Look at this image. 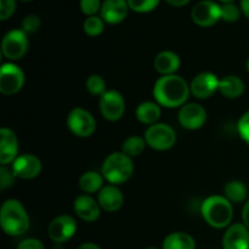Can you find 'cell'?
I'll return each instance as SVG.
<instances>
[{
  "label": "cell",
  "instance_id": "d590c367",
  "mask_svg": "<svg viewBox=\"0 0 249 249\" xmlns=\"http://www.w3.org/2000/svg\"><path fill=\"white\" fill-rule=\"evenodd\" d=\"M16 249H45V247L38 238H26L18 243Z\"/></svg>",
  "mask_w": 249,
  "mask_h": 249
},
{
  "label": "cell",
  "instance_id": "603a6c76",
  "mask_svg": "<svg viewBox=\"0 0 249 249\" xmlns=\"http://www.w3.org/2000/svg\"><path fill=\"white\" fill-rule=\"evenodd\" d=\"M162 249H196V241L186 232H173L164 238Z\"/></svg>",
  "mask_w": 249,
  "mask_h": 249
},
{
  "label": "cell",
  "instance_id": "5b68a950",
  "mask_svg": "<svg viewBox=\"0 0 249 249\" xmlns=\"http://www.w3.org/2000/svg\"><path fill=\"white\" fill-rule=\"evenodd\" d=\"M143 138L147 146L156 151L170 150L177 142V134L174 129L164 123H156L148 126Z\"/></svg>",
  "mask_w": 249,
  "mask_h": 249
},
{
  "label": "cell",
  "instance_id": "b9f144b4",
  "mask_svg": "<svg viewBox=\"0 0 249 249\" xmlns=\"http://www.w3.org/2000/svg\"><path fill=\"white\" fill-rule=\"evenodd\" d=\"M246 67H247V71H248V73H249V58L247 60V63H246Z\"/></svg>",
  "mask_w": 249,
  "mask_h": 249
},
{
  "label": "cell",
  "instance_id": "f546056e",
  "mask_svg": "<svg viewBox=\"0 0 249 249\" xmlns=\"http://www.w3.org/2000/svg\"><path fill=\"white\" fill-rule=\"evenodd\" d=\"M221 9V19L229 23H233V22L238 21L241 17V7H238L236 4H223L220 5Z\"/></svg>",
  "mask_w": 249,
  "mask_h": 249
},
{
  "label": "cell",
  "instance_id": "f1b7e54d",
  "mask_svg": "<svg viewBox=\"0 0 249 249\" xmlns=\"http://www.w3.org/2000/svg\"><path fill=\"white\" fill-rule=\"evenodd\" d=\"M160 0H128L130 10L139 14H147L153 11L160 5Z\"/></svg>",
  "mask_w": 249,
  "mask_h": 249
},
{
  "label": "cell",
  "instance_id": "e575fe53",
  "mask_svg": "<svg viewBox=\"0 0 249 249\" xmlns=\"http://www.w3.org/2000/svg\"><path fill=\"white\" fill-rule=\"evenodd\" d=\"M237 130L241 139L249 145V109L240 118L237 123Z\"/></svg>",
  "mask_w": 249,
  "mask_h": 249
},
{
  "label": "cell",
  "instance_id": "7a4b0ae2",
  "mask_svg": "<svg viewBox=\"0 0 249 249\" xmlns=\"http://www.w3.org/2000/svg\"><path fill=\"white\" fill-rule=\"evenodd\" d=\"M0 225L9 236H21L29 229V216L18 199L10 198L0 208Z\"/></svg>",
  "mask_w": 249,
  "mask_h": 249
},
{
  "label": "cell",
  "instance_id": "8992f818",
  "mask_svg": "<svg viewBox=\"0 0 249 249\" xmlns=\"http://www.w3.org/2000/svg\"><path fill=\"white\" fill-rule=\"evenodd\" d=\"M67 126L73 135L78 138H89L96 130V121L87 109L75 107L68 113Z\"/></svg>",
  "mask_w": 249,
  "mask_h": 249
},
{
  "label": "cell",
  "instance_id": "30bf717a",
  "mask_svg": "<svg viewBox=\"0 0 249 249\" xmlns=\"http://www.w3.org/2000/svg\"><path fill=\"white\" fill-rule=\"evenodd\" d=\"M191 18L199 27L214 26L221 19L220 5L212 0H201L192 7Z\"/></svg>",
  "mask_w": 249,
  "mask_h": 249
},
{
  "label": "cell",
  "instance_id": "7bdbcfd3",
  "mask_svg": "<svg viewBox=\"0 0 249 249\" xmlns=\"http://www.w3.org/2000/svg\"><path fill=\"white\" fill-rule=\"evenodd\" d=\"M146 249H160V248H157V247H148V248H146Z\"/></svg>",
  "mask_w": 249,
  "mask_h": 249
},
{
  "label": "cell",
  "instance_id": "cb8c5ba5",
  "mask_svg": "<svg viewBox=\"0 0 249 249\" xmlns=\"http://www.w3.org/2000/svg\"><path fill=\"white\" fill-rule=\"evenodd\" d=\"M105 178L97 172H87L80 177L79 187L87 195L99 194L104 187Z\"/></svg>",
  "mask_w": 249,
  "mask_h": 249
},
{
  "label": "cell",
  "instance_id": "d4e9b609",
  "mask_svg": "<svg viewBox=\"0 0 249 249\" xmlns=\"http://www.w3.org/2000/svg\"><path fill=\"white\" fill-rule=\"evenodd\" d=\"M247 187L243 182L238 180H232L228 182L224 189V197L231 202V203H242L247 198Z\"/></svg>",
  "mask_w": 249,
  "mask_h": 249
},
{
  "label": "cell",
  "instance_id": "9a60e30c",
  "mask_svg": "<svg viewBox=\"0 0 249 249\" xmlns=\"http://www.w3.org/2000/svg\"><path fill=\"white\" fill-rule=\"evenodd\" d=\"M129 9L128 0H104L100 14L106 23L118 24L126 18Z\"/></svg>",
  "mask_w": 249,
  "mask_h": 249
},
{
  "label": "cell",
  "instance_id": "7c38bea8",
  "mask_svg": "<svg viewBox=\"0 0 249 249\" xmlns=\"http://www.w3.org/2000/svg\"><path fill=\"white\" fill-rule=\"evenodd\" d=\"M178 119L182 128L187 130H197V129H201L206 123L207 111L199 104L190 102L180 107Z\"/></svg>",
  "mask_w": 249,
  "mask_h": 249
},
{
  "label": "cell",
  "instance_id": "2e32d148",
  "mask_svg": "<svg viewBox=\"0 0 249 249\" xmlns=\"http://www.w3.org/2000/svg\"><path fill=\"white\" fill-rule=\"evenodd\" d=\"M75 215L87 223H92L100 218L101 214V207L99 202L92 198L90 195H80L74 199L73 204Z\"/></svg>",
  "mask_w": 249,
  "mask_h": 249
},
{
  "label": "cell",
  "instance_id": "1f68e13d",
  "mask_svg": "<svg viewBox=\"0 0 249 249\" xmlns=\"http://www.w3.org/2000/svg\"><path fill=\"white\" fill-rule=\"evenodd\" d=\"M40 28V18L36 15H28L22 21V31L26 34L36 33Z\"/></svg>",
  "mask_w": 249,
  "mask_h": 249
},
{
  "label": "cell",
  "instance_id": "60d3db41",
  "mask_svg": "<svg viewBox=\"0 0 249 249\" xmlns=\"http://www.w3.org/2000/svg\"><path fill=\"white\" fill-rule=\"evenodd\" d=\"M219 1H220L221 4H232L235 0H219Z\"/></svg>",
  "mask_w": 249,
  "mask_h": 249
},
{
  "label": "cell",
  "instance_id": "44dd1931",
  "mask_svg": "<svg viewBox=\"0 0 249 249\" xmlns=\"http://www.w3.org/2000/svg\"><path fill=\"white\" fill-rule=\"evenodd\" d=\"M246 90L245 82L237 75L229 74L219 80V92L226 99H238Z\"/></svg>",
  "mask_w": 249,
  "mask_h": 249
},
{
  "label": "cell",
  "instance_id": "f35d334b",
  "mask_svg": "<svg viewBox=\"0 0 249 249\" xmlns=\"http://www.w3.org/2000/svg\"><path fill=\"white\" fill-rule=\"evenodd\" d=\"M240 7L242 14L249 19V0H241Z\"/></svg>",
  "mask_w": 249,
  "mask_h": 249
},
{
  "label": "cell",
  "instance_id": "3957f363",
  "mask_svg": "<svg viewBox=\"0 0 249 249\" xmlns=\"http://www.w3.org/2000/svg\"><path fill=\"white\" fill-rule=\"evenodd\" d=\"M201 214L206 223L212 228H228L231 225L233 218L232 203L224 196H211L202 203Z\"/></svg>",
  "mask_w": 249,
  "mask_h": 249
},
{
  "label": "cell",
  "instance_id": "52a82bcc",
  "mask_svg": "<svg viewBox=\"0 0 249 249\" xmlns=\"http://www.w3.org/2000/svg\"><path fill=\"white\" fill-rule=\"evenodd\" d=\"M28 36L22 29H12L4 36L1 41L2 55L10 61H17L28 51Z\"/></svg>",
  "mask_w": 249,
  "mask_h": 249
},
{
  "label": "cell",
  "instance_id": "4dcf8cb0",
  "mask_svg": "<svg viewBox=\"0 0 249 249\" xmlns=\"http://www.w3.org/2000/svg\"><path fill=\"white\" fill-rule=\"evenodd\" d=\"M80 10L88 17L96 16L97 12L101 10V0H80Z\"/></svg>",
  "mask_w": 249,
  "mask_h": 249
},
{
  "label": "cell",
  "instance_id": "e0dca14e",
  "mask_svg": "<svg viewBox=\"0 0 249 249\" xmlns=\"http://www.w3.org/2000/svg\"><path fill=\"white\" fill-rule=\"evenodd\" d=\"M18 157V139L9 128L0 129V163L6 165Z\"/></svg>",
  "mask_w": 249,
  "mask_h": 249
},
{
  "label": "cell",
  "instance_id": "ffe728a7",
  "mask_svg": "<svg viewBox=\"0 0 249 249\" xmlns=\"http://www.w3.org/2000/svg\"><path fill=\"white\" fill-rule=\"evenodd\" d=\"M180 65H181V61H180L179 55L170 50H164L160 53L153 61L155 70L162 75L175 74L180 68Z\"/></svg>",
  "mask_w": 249,
  "mask_h": 249
},
{
  "label": "cell",
  "instance_id": "ac0fdd59",
  "mask_svg": "<svg viewBox=\"0 0 249 249\" xmlns=\"http://www.w3.org/2000/svg\"><path fill=\"white\" fill-rule=\"evenodd\" d=\"M224 249H249V230L245 224H232L223 237Z\"/></svg>",
  "mask_w": 249,
  "mask_h": 249
},
{
  "label": "cell",
  "instance_id": "d6a6232c",
  "mask_svg": "<svg viewBox=\"0 0 249 249\" xmlns=\"http://www.w3.org/2000/svg\"><path fill=\"white\" fill-rule=\"evenodd\" d=\"M15 180H16V177H15L12 169L6 168V165H1L0 168V190L4 191V190L11 187L15 184Z\"/></svg>",
  "mask_w": 249,
  "mask_h": 249
},
{
  "label": "cell",
  "instance_id": "4fadbf2b",
  "mask_svg": "<svg viewBox=\"0 0 249 249\" xmlns=\"http://www.w3.org/2000/svg\"><path fill=\"white\" fill-rule=\"evenodd\" d=\"M219 78L212 72H202L192 79L190 91L196 99L204 100L219 91Z\"/></svg>",
  "mask_w": 249,
  "mask_h": 249
},
{
  "label": "cell",
  "instance_id": "6da1fadb",
  "mask_svg": "<svg viewBox=\"0 0 249 249\" xmlns=\"http://www.w3.org/2000/svg\"><path fill=\"white\" fill-rule=\"evenodd\" d=\"M190 94V85L178 74L162 75L156 80L153 87V97L156 102L165 108L182 107L186 104Z\"/></svg>",
  "mask_w": 249,
  "mask_h": 249
},
{
  "label": "cell",
  "instance_id": "4316f807",
  "mask_svg": "<svg viewBox=\"0 0 249 249\" xmlns=\"http://www.w3.org/2000/svg\"><path fill=\"white\" fill-rule=\"evenodd\" d=\"M106 22L101 18V16H90L83 23V29L85 34L89 36H99L104 32Z\"/></svg>",
  "mask_w": 249,
  "mask_h": 249
},
{
  "label": "cell",
  "instance_id": "277c9868",
  "mask_svg": "<svg viewBox=\"0 0 249 249\" xmlns=\"http://www.w3.org/2000/svg\"><path fill=\"white\" fill-rule=\"evenodd\" d=\"M134 173L133 160L123 152H113L102 163L101 174L111 185L124 184Z\"/></svg>",
  "mask_w": 249,
  "mask_h": 249
},
{
  "label": "cell",
  "instance_id": "74e56055",
  "mask_svg": "<svg viewBox=\"0 0 249 249\" xmlns=\"http://www.w3.org/2000/svg\"><path fill=\"white\" fill-rule=\"evenodd\" d=\"M170 6H174V7H182L185 5L189 4L191 0H165Z\"/></svg>",
  "mask_w": 249,
  "mask_h": 249
},
{
  "label": "cell",
  "instance_id": "83f0119b",
  "mask_svg": "<svg viewBox=\"0 0 249 249\" xmlns=\"http://www.w3.org/2000/svg\"><path fill=\"white\" fill-rule=\"evenodd\" d=\"M85 87H87V90L94 96L101 97L105 92L107 91L106 89V82H105L104 78L99 74H92L90 75L87 79V83H85Z\"/></svg>",
  "mask_w": 249,
  "mask_h": 249
},
{
  "label": "cell",
  "instance_id": "d6986e66",
  "mask_svg": "<svg viewBox=\"0 0 249 249\" xmlns=\"http://www.w3.org/2000/svg\"><path fill=\"white\" fill-rule=\"evenodd\" d=\"M97 202L104 211L113 213L119 211L124 203V196L116 185H107L97 194Z\"/></svg>",
  "mask_w": 249,
  "mask_h": 249
},
{
  "label": "cell",
  "instance_id": "9c48e42d",
  "mask_svg": "<svg viewBox=\"0 0 249 249\" xmlns=\"http://www.w3.org/2000/svg\"><path fill=\"white\" fill-rule=\"evenodd\" d=\"M100 112L107 121H119L125 112V101L123 95L117 90H107L100 97Z\"/></svg>",
  "mask_w": 249,
  "mask_h": 249
},
{
  "label": "cell",
  "instance_id": "7402d4cb",
  "mask_svg": "<svg viewBox=\"0 0 249 249\" xmlns=\"http://www.w3.org/2000/svg\"><path fill=\"white\" fill-rule=\"evenodd\" d=\"M160 114H162L160 106L157 102L153 101L141 102L135 111L136 119L140 123L146 124V125H153V124L157 123Z\"/></svg>",
  "mask_w": 249,
  "mask_h": 249
},
{
  "label": "cell",
  "instance_id": "8fae6325",
  "mask_svg": "<svg viewBox=\"0 0 249 249\" xmlns=\"http://www.w3.org/2000/svg\"><path fill=\"white\" fill-rule=\"evenodd\" d=\"M77 221L71 215H58L49 224L48 235L55 243H65L77 232Z\"/></svg>",
  "mask_w": 249,
  "mask_h": 249
},
{
  "label": "cell",
  "instance_id": "ee69618b",
  "mask_svg": "<svg viewBox=\"0 0 249 249\" xmlns=\"http://www.w3.org/2000/svg\"><path fill=\"white\" fill-rule=\"evenodd\" d=\"M21 1H24V2H28V1H33V0H21Z\"/></svg>",
  "mask_w": 249,
  "mask_h": 249
},
{
  "label": "cell",
  "instance_id": "ab89813d",
  "mask_svg": "<svg viewBox=\"0 0 249 249\" xmlns=\"http://www.w3.org/2000/svg\"><path fill=\"white\" fill-rule=\"evenodd\" d=\"M77 249H102V248L92 242H87V243H83V245H80Z\"/></svg>",
  "mask_w": 249,
  "mask_h": 249
},
{
  "label": "cell",
  "instance_id": "484cf974",
  "mask_svg": "<svg viewBox=\"0 0 249 249\" xmlns=\"http://www.w3.org/2000/svg\"><path fill=\"white\" fill-rule=\"evenodd\" d=\"M146 140L145 138H141V136H130V138L126 139L123 142L122 146V152L125 153L126 156H129L130 158L138 157L141 153L145 151L146 147Z\"/></svg>",
  "mask_w": 249,
  "mask_h": 249
},
{
  "label": "cell",
  "instance_id": "836d02e7",
  "mask_svg": "<svg viewBox=\"0 0 249 249\" xmlns=\"http://www.w3.org/2000/svg\"><path fill=\"white\" fill-rule=\"evenodd\" d=\"M16 10V0H0V19L6 21Z\"/></svg>",
  "mask_w": 249,
  "mask_h": 249
},
{
  "label": "cell",
  "instance_id": "8d00e7d4",
  "mask_svg": "<svg viewBox=\"0 0 249 249\" xmlns=\"http://www.w3.org/2000/svg\"><path fill=\"white\" fill-rule=\"evenodd\" d=\"M242 220L243 224L246 225V228L249 230V201L245 204V207H243L242 209Z\"/></svg>",
  "mask_w": 249,
  "mask_h": 249
},
{
  "label": "cell",
  "instance_id": "5bb4252c",
  "mask_svg": "<svg viewBox=\"0 0 249 249\" xmlns=\"http://www.w3.org/2000/svg\"><path fill=\"white\" fill-rule=\"evenodd\" d=\"M41 168H43L41 160L36 156L26 153V155L18 156L14 160L11 169L16 178L23 180H31L40 174Z\"/></svg>",
  "mask_w": 249,
  "mask_h": 249
},
{
  "label": "cell",
  "instance_id": "ba28073f",
  "mask_svg": "<svg viewBox=\"0 0 249 249\" xmlns=\"http://www.w3.org/2000/svg\"><path fill=\"white\" fill-rule=\"evenodd\" d=\"M24 73L15 63H4L0 68V92L6 96L17 94L23 88Z\"/></svg>",
  "mask_w": 249,
  "mask_h": 249
}]
</instances>
